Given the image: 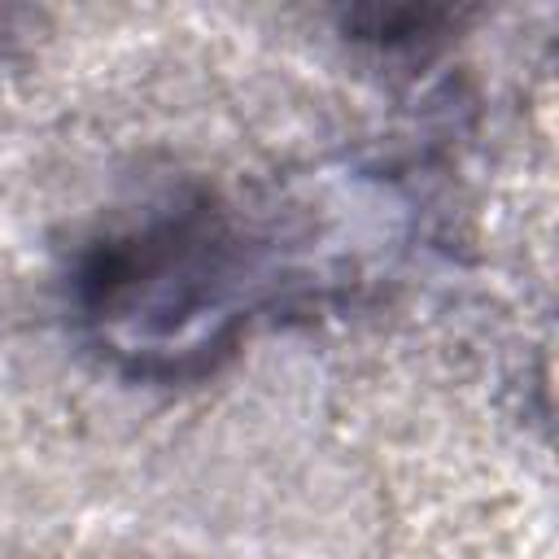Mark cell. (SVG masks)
Here are the masks:
<instances>
[{"mask_svg": "<svg viewBox=\"0 0 559 559\" xmlns=\"http://www.w3.org/2000/svg\"><path fill=\"white\" fill-rule=\"evenodd\" d=\"M227 266L214 258V240L197 218L153 227L109 245L92 266V319L105 341L122 354H197L214 341L218 319H227L223 280Z\"/></svg>", "mask_w": 559, "mask_h": 559, "instance_id": "6da1fadb", "label": "cell"}]
</instances>
